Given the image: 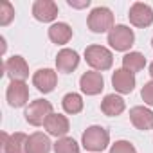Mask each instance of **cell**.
Here are the masks:
<instances>
[{
	"mask_svg": "<svg viewBox=\"0 0 153 153\" xmlns=\"http://www.w3.org/2000/svg\"><path fill=\"white\" fill-rule=\"evenodd\" d=\"M81 144H83V148L88 149V151L101 153V151L106 149L108 144H110V133H108V130L103 128V126H97V124L88 126V128L83 131V135H81Z\"/></svg>",
	"mask_w": 153,
	"mask_h": 153,
	"instance_id": "cell-1",
	"label": "cell"
},
{
	"mask_svg": "<svg viewBox=\"0 0 153 153\" xmlns=\"http://www.w3.org/2000/svg\"><path fill=\"white\" fill-rule=\"evenodd\" d=\"M85 59L96 72H103V70L112 68L114 54L110 49H106L103 45H88L85 49Z\"/></svg>",
	"mask_w": 153,
	"mask_h": 153,
	"instance_id": "cell-2",
	"label": "cell"
},
{
	"mask_svg": "<svg viewBox=\"0 0 153 153\" xmlns=\"http://www.w3.org/2000/svg\"><path fill=\"white\" fill-rule=\"evenodd\" d=\"M87 25L92 33H110L114 29V13L108 7H94L87 18Z\"/></svg>",
	"mask_w": 153,
	"mask_h": 153,
	"instance_id": "cell-3",
	"label": "cell"
},
{
	"mask_svg": "<svg viewBox=\"0 0 153 153\" xmlns=\"http://www.w3.org/2000/svg\"><path fill=\"white\" fill-rule=\"evenodd\" d=\"M52 114V105L47 99H34L29 103V106L25 108V121L31 126H42L45 124L47 117Z\"/></svg>",
	"mask_w": 153,
	"mask_h": 153,
	"instance_id": "cell-4",
	"label": "cell"
},
{
	"mask_svg": "<svg viewBox=\"0 0 153 153\" xmlns=\"http://www.w3.org/2000/svg\"><path fill=\"white\" fill-rule=\"evenodd\" d=\"M108 43L112 49L126 52L135 43V34L128 25H114V29L108 33Z\"/></svg>",
	"mask_w": 153,
	"mask_h": 153,
	"instance_id": "cell-5",
	"label": "cell"
},
{
	"mask_svg": "<svg viewBox=\"0 0 153 153\" xmlns=\"http://www.w3.org/2000/svg\"><path fill=\"white\" fill-rule=\"evenodd\" d=\"M2 144H0V153H27V140L29 137L22 131H16L13 135H7L6 131L0 133Z\"/></svg>",
	"mask_w": 153,
	"mask_h": 153,
	"instance_id": "cell-6",
	"label": "cell"
},
{
	"mask_svg": "<svg viewBox=\"0 0 153 153\" xmlns=\"http://www.w3.org/2000/svg\"><path fill=\"white\" fill-rule=\"evenodd\" d=\"M128 18H130V24L135 27H142V29L149 27L153 24V9L144 2H135L130 7Z\"/></svg>",
	"mask_w": 153,
	"mask_h": 153,
	"instance_id": "cell-7",
	"label": "cell"
},
{
	"mask_svg": "<svg viewBox=\"0 0 153 153\" xmlns=\"http://www.w3.org/2000/svg\"><path fill=\"white\" fill-rule=\"evenodd\" d=\"M4 72L11 81H25L29 78V65L22 56H11L4 63Z\"/></svg>",
	"mask_w": 153,
	"mask_h": 153,
	"instance_id": "cell-8",
	"label": "cell"
},
{
	"mask_svg": "<svg viewBox=\"0 0 153 153\" xmlns=\"http://www.w3.org/2000/svg\"><path fill=\"white\" fill-rule=\"evenodd\" d=\"M79 88L87 96H97V94H101L103 88H105L103 74L101 72H96V70L85 72L81 78H79Z\"/></svg>",
	"mask_w": 153,
	"mask_h": 153,
	"instance_id": "cell-9",
	"label": "cell"
},
{
	"mask_svg": "<svg viewBox=\"0 0 153 153\" xmlns=\"http://www.w3.org/2000/svg\"><path fill=\"white\" fill-rule=\"evenodd\" d=\"M6 97L9 106L20 108L29 101V87L25 85V81H11L6 90Z\"/></svg>",
	"mask_w": 153,
	"mask_h": 153,
	"instance_id": "cell-10",
	"label": "cell"
},
{
	"mask_svg": "<svg viewBox=\"0 0 153 153\" xmlns=\"http://www.w3.org/2000/svg\"><path fill=\"white\" fill-rule=\"evenodd\" d=\"M33 85L42 92V94H49L56 88L58 85V74L52 68H40L34 72L33 76Z\"/></svg>",
	"mask_w": 153,
	"mask_h": 153,
	"instance_id": "cell-11",
	"label": "cell"
},
{
	"mask_svg": "<svg viewBox=\"0 0 153 153\" xmlns=\"http://www.w3.org/2000/svg\"><path fill=\"white\" fill-rule=\"evenodd\" d=\"M43 126H45V130H47L49 135L58 137V139L67 137V133H68V130H70V123H68V119H67L65 115H61V114H54V112L47 117V121H45Z\"/></svg>",
	"mask_w": 153,
	"mask_h": 153,
	"instance_id": "cell-12",
	"label": "cell"
},
{
	"mask_svg": "<svg viewBox=\"0 0 153 153\" xmlns=\"http://www.w3.org/2000/svg\"><path fill=\"white\" fill-rule=\"evenodd\" d=\"M33 16L38 22L49 24L58 16V6L52 0H36L33 4Z\"/></svg>",
	"mask_w": 153,
	"mask_h": 153,
	"instance_id": "cell-13",
	"label": "cell"
},
{
	"mask_svg": "<svg viewBox=\"0 0 153 153\" xmlns=\"http://www.w3.org/2000/svg\"><path fill=\"white\" fill-rule=\"evenodd\" d=\"M112 85L119 94H130L135 88V74L126 68H117L112 74Z\"/></svg>",
	"mask_w": 153,
	"mask_h": 153,
	"instance_id": "cell-14",
	"label": "cell"
},
{
	"mask_svg": "<svg viewBox=\"0 0 153 153\" xmlns=\"http://www.w3.org/2000/svg\"><path fill=\"white\" fill-rule=\"evenodd\" d=\"M130 121L140 131L153 130V112L146 106H133L130 110Z\"/></svg>",
	"mask_w": 153,
	"mask_h": 153,
	"instance_id": "cell-15",
	"label": "cell"
},
{
	"mask_svg": "<svg viewBox=\"0 0 153 153\" xmlns=\"http://www.w3.org/2000/svg\"><path fill=\"white\" fill-rule=\"evenodd\" d=\"M79 65V54L72 51V49H61L56 56V68L58 72H63V74H70L78 68Z\"/></svg>",
	"mask_w": 153,
	"mask_h": 153,
	"instance_id": "cell-16",
	"label": "cell"
},
{
	"mask_svg": "<svg viewBox=\"0 0 153 153\" xmlns=\"http://www.w3.org/2000/svg\"><path fill=\"white\" fill-rule=\"evenodd\" d=\"M126 108V103L121 96H115V94H108L105 96V99L101 101V112L108 117H115V115H121Z\"/></svg>",
	"mask_w": 153,
	"mask_h": 153,
	"instance_id": "cell-17",
	"label": "cell"
},
{
	"mask_svg": "<svg viewBox=\"0 0 153 153\" xmlns=\"http://www.w3.org/2000/svg\"><path fill=\"white\" fill-rule=\"evenodd\" d=\"M72 38V27L65 22H58V24H52L49 27V40L56 45H65L68 43Z\"/></svg>",
	"mask_w": 153,
	"mask_h": 153,
	"instance_id": "cell-18",
	"label": "cell"
},
{
	"mask_svg": "<svg viewBox=\"0 0 153 153\" xmlns=\"http://www.w3.org/2000/svg\"><path fill=\"white\" fill-rule=\"evenodd\" d=\"M51 139L42 133V131H34L33 135H29L27 140V153H49L51 151Z\"/></svg>",
	"mask_w": 153,
	"mask_h": 153,
	"instance_id": "cell-19",
	"label": "cell"
},
{
	"mask_svg": "<svg viewBox=\"0 0 153 153\" xmlns=\"http://www.w3.org/2000/svg\"><path fill=\"white\" fill-rule=\"evenodd\" d=\"M144 67H146V58H144L142 52L131 51V52L124 54V58H123V68H126L131 74H135V72H140Z\"/></svg>",
	"mask_w": 153,
	"mask_h": 153,
	"instance_id": "cell-20",
	"label": "cell"
},
{
	"mask_svg": "<svg viewBox=\"0 0 153 153\" xmlns=\"http://www.w3.org/2000/svg\"><path fill=\"white\" fill-rule=\"evenodd\" d=\"M63 110L70 115H76V114H79L83 110V97L79 94H76V92H68L63 96Z\"/></svg>",
	"mask_w": 153,
	"mask_h": 153,
	"instance_id": "cell-21",
	"label": "cell"
},
{
	"mask_svg": "<svg viewBox=\"0 0 153 153\" xmlns=\"http://www.w3.org/2000/svg\"><path fill=\"white\" fill-rule=\"evenodd\" d=\"M54 153H79V144L72 137H61L54 142Z\"/></svg>",
	"mask_w": 153,
	"mask_h": 153,
	"instance_id": "cell-22",
	"label": "cell"
},
{
	"mask_svg": "<svg viewBox=\"0 0 153 153\" xmlns=\"http://www.w3.org/2000/svg\"><path fill=\"white\" fill-rule=\"evenodd\" d=\"M15 18V7L11 6V2H2V6H0V25L6 27L11 24V20Z\"/></svg>",
	"mask_w": 153,
	"mask_h": 153,
	"instance_id": "cell-23",
	"label": "cell"
},
{
	"mask_svg": "<svg viewBox=\"0 0 153 153\" xmlns=\"http://www.w3.org/2000/svg\"><path fill=\"white\" fill-rule=\"evenodd\" d=\"M110 153H137L135 146L128 140H117L115 144H112Z\"/></svg>",
	"mask_w": 153,
	"mask_h": 153,
	"instance_id": "cell-24",
	"label": "cell"
},
{
	"mask_svg": "<svg viewBox=\"0 0 153 153\" xmlns=\"http://www.w3.org/2000/svg\"><path fill=\"white\" fill-rule=\"evenodd\" d=\"M140 97H142V101H144L146 105L153 106V81L144 83V87H142V90H140Z\"/></svg>",
	"mask_w": 153,
	"mask_h": 153,
	"instance_id": "cell-25",
	"label": "cell"
},
{
	"mask_svg": "<svg viewBox=\"0 0 153 153\" xmlns=\"http://www.w3.org/2000/svg\"><path fill=\"white\" fill-rule=\"evenodd\" d=\"M68 6H70V7H78V9L88 7V6H90V0H83V2H74V0H68Z\"/></svg>",
	"mask_w": 153,
	"mask_h": 153,
	"instance_id": "cell-26",
	"label": "cell"
},
{
	"mask_svg": "<svg viewBox=\"0 0 153 153\" xmlns=\"http://www.w3.org/2000/svg\"><path fill=\"white\" fill-rule=\"evenodd\" d=\"M149 74H151V78H153V61H151V65H149Z\"/></svg>",
	"mask_w": 153,
	"mask_h": 153,
	"instance_id": "cell-27",
	"label": "cell"
},
{
	"mask_svg": "<svg viewBox=\"0 0 153 153\" xmlns=\"http://www.w3.org/2000/svg\"><path fill=\"white\" fill-rule=\"evenodd\" d=\"M151 47H153V38H151Z\"/></svg>",
	"mask_w": 153,
	"mask_h": 153,
	"instance_id": "cell-28",
	"label": "cell"
}]
</instances>
